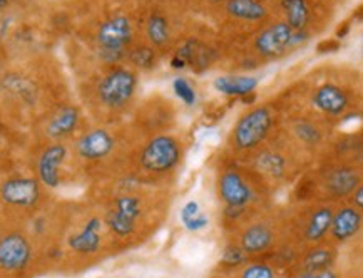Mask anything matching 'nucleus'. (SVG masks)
Listing matches in <instances>:
<instances>
[{
    "label": "nucleus",
    "instance_id": "20e7f679",
    "mask_svg": "<svg viewBox=\"0 0 363 278\" xmlns=\"http://www.w3.org/2000/svg\"><path fill=\"white\" fill-rule=\"evenodd\" d=\"M181 160V146L171 136H156L143 148L141 166L151 173H167Z\"/></svg>",
    "mask_w": 363,
    "mask_h": 278
},
{
    "label": "nucleus",
    "instance_id": "b1692460",
    "mask_svg": "<svg viewBox=\"0 0 363 278\" xmlns=\"http://www.w3.org/2000/svg\"><path fill=\"white\" fill-rule=\"evenodd\" d=\"M333 263V252L328 248H313L303 258L305 272L328 270Z\"/></svg>",
    "mask_w": 363,
    "mask_h": 278
},
{
    "label": "nucleus",
    "instance_id": "f3484780",
    "mask_svg": "<svg viewBox=\"0 0 363 278\" xmlns=\"http://www.w3.org/2000/svg\"><path fill=\"white\" fill-rule=\"evenodd\" d=\"M79 124V111L72 106L60 108L48 124V134L52 139H64L74 133Z\"/></svg>",
    "mask_w": 363,
    "mask_h": 278
},
{
    "label": "nucleus",
    "instance_id": "f8f14e48",
    "mask_svg": "<svg viewBox=\"0 0 363 278\" xmlns=\"http://www.w3.org/2000/svg\"><path fill=\"white\" fill-rule=\"evenodd\" d=\"M76 148L79 156H82L84 160H102L114 150V138L106 129H92L79 138Z\"/></svg>",
    "mask_w": 363,
    "mask_h": 278
},
{
    "label": "nucleus",
    "instance_id": "473e14b6",
    "mask_svg": "<svg viewBox=\"0 0 363 278\" xmlns=\"http://www.w3.org/2000/svg\"><path fill=\"white\" fill-rule=\"evenodd\" d=\"M9 4H11V0H0V11H6Z\"/></svg>",
    "mask_w": 363,
    "mask_h": 278
},
{
    "label": "nucleus",
    "instance_id": "bb28decb",
    "mask_svg": "<svg viewBox=\"0 0 363 278\" xmlns=\"http://www.w3.org/2000/svg\"><path fill=\"white\" fill-rule=\"evenodd\" d=\"M295 134L296 138L300 139L301 143H305V145H318L320 141H322V131H320L318 128L315 126L313 123L310 121H300L295 124Z\"/></svg>",
    "mask_w": 363,
    "mask_h": 278
},
{
    "label": "nucleus",
    "instance_id": "39448f33",
    "mask_svg": "<svg viewBox=\"0 0 363 278\" xmlns=\"http://www.w3.org/2000/svg\"><path fill=\"white\" fill-rule=\"evenodd\" d=\"M301 34L303 32H295L286 22H278V24L269 26L268 29L259 32V35L256 37L255 48L263 57H281L293 44L300 40Z\"/></svg>",
    "mask_w": 363,
    "mask_h": 278
},
{
    "label": "nucleus",
    "instance_id": "4be33fe9",
    "mask_svg": "<svg viewBox=\"0 0 363 278\" xmlns=\"http://www.w3.org/2000/svg\"><path fill=\"white\" fill-rule=\"evenodd\" d=\"M146 34L149 43L155 45V48H164L171 39L169 24H167V21L162 16H152L147 21Z\"/></svg>",
    "mask_w": 363,
    "mask_h": 278
},
{
    "label": "nucleus",
    "instance_id": "ddd939ff",
    "mask_svg": "<svg viewBox=\"0 0 363 278\" xmlns=\"http://www.w3.org/2000/svg\"><path fill=\"white\" fill-rule=\"evenodd\" d=\"M362 226V213L355 206H345L342 210L333 213L332 233L338 242H347L358 233Z\"/></svg>",
    "mask_w": 363,
    "mask_h": 278
},
{
    "label": "nucleus",
    "instance_id": "9b49d317",
    "mask_svg": "<svg viewBox=\"0 0 363 278\" xmlns=\"http://www.w3.org/2000/svg\"><path fill=\"white\" fill-rule=\"evenodd\" d=\"M311 104L320 113L332 116V118H338V116L345 114L348 108V96L342 87L335 84H323L313 92Z\"/></svg>",
    "mask_w": 363,
    "mask_h": 278
},
{
    "label": "nucleus",
    "instance_id": "a211bd4d",
    "mask_svg": "<svg viewBox=\"0 0 363 278\" xmlns=\"http://www.w3.org/2000/svg\"><path fill=\"white\" fill-rule=\"evenodd\" d=\"M286 24L295 32H305L310 24L311 9L308 0H281Z\"/></svg>",
    "mask_w": 363,
    "mask_h": 278
},
{
    "label": "nucleus",
    "instance_id": "0eeeda50",
    "mask_svg": "<svg viewBox=\"0 0 363 278\" xmlns=\"http://www.w3.org/2000/svg\"><path fill=\"white\" fill-rule=\"evenodd\" d=\"M139 215H141V201L136 196L125 194L114 201L113 210L106 216V223L114 235L129 236L136 228Z\"/></svg>",
    "mask_w": 363,
    "mask_h": 278
},
{
    "label": "nucleus",
    "instance_id": "9d476101",
    "mask_svg": "<svg viewBox=\"0 0 363 278\" xmlns=\"http://www.w3.org/2000/svg\"><path fill=\"white\" fill-rule=\"evenodd\" d=\"M67 157V148L60 143H54L42 151L37 163L39 179L48 188H57L60 183V166Z\"/></svg>",
    "mask_w": 363,
    "mask_h": 278
},
{
    "label": "nucleus",
    "instance_id": "412c9836",
    "mask_svg": "<svg viewBox=\"0 0 363 278\" xmlns=\"http://www.w3.org/2000/svg\"><path fill=\"white\" fill-rule=\"evenodd\" d=\"M333 220V211L328 206H322L311 213L308 223L305 226V238L308 242H320L330 231Z\"/></svg>",
    "mask_w": 363,
    "mask_h": 278
},
{
    "label": "nucleus",
    "instance_id": "6e6552de",
    "mask_svg": "<svg viewBox=\"0 0 363 278\" xmlns=\"http://www.w3.org/2000/svg\"><path fill=\"white\" fill-rule=\"evenodd\" d=\"M0 198L9 206L30 208L37 205L40 198L39 182L34 178H11L0 188Z\"/></svg>",
    "mask_w": 363,
    "mask_h": 278
},
{
    "label": "nucleus",
    "instance_id": "c756f323",
    "mask_svg": "<svg viewBox=\"0 0 363 278\" xmlns=\"http://www.w3.org/2000/svg\"><path fill=\"white\" fill-rule=\"evenodd\" d=\"M246 253L241 247H228L223 253V263L228 267H238L245 263Z\"/></svg>",
    "mask_w": 363,
    "mask_h": 278
},
{
    "label": "nucleus",
    "instance_id": "5701e85b",
    "mask_svg": "<svg viewBox=\"0 0 363 278\" xmlns=\"http://www.w3.org/2000/svg\"><path fill=\"white\" fill-rule=\"evenodd\" d=\"M181 221L189 231H199L206 228L209 220L206 215H203L199 210V205L196 201H188L181 210Z\"/></svg>",
    "mask_w": 363,
    "mask_h": 278
},
{
    "label": "nucleus",
    "instance_id": "393cba45",
    "mask_svg": "<svg viewBox=\"0 0 363 278\" xmlns=\"http://www.w3.org/2000/svg\"><path fill=\"white\" fill-rule=\"evenodd\" d=\"M129 61H131L138 69H143V71H149L156 66L157 55L155 48L151 45H138V48L131 49L128 52Z\"/></svg>",
    "mask_w": 363,
    "mask_h": 278
},
{
    "label": "nucleus",
    "instance_id": "a878e982",
    "mask_svg": "<svg viewBox=\"0 0 363 278\" xmlns=\"http://www.w3.org/2000/svg\"><path fill=\"white\" fill-rule=\"evenodd\" d=\"M256 165H258V168L263 173L273 176V178L281 176L286 168L285 160L280 155H274V152H263V155H259L258 160H256Z\"/></svg>",
    "mask_w": 363,
    "mask_h": 278
},
{
    "label": "nucleus",
    "instance_id": "4468645a",
    "mask_svg": "<svg viewBox=\"0 0 363 278\" xmlns=\"http://www.w3.org/2000/svg\"><path fill=\"white\" fill-rule=\"evenodd\" d=\"M101 221L99 218H91L79 233H74L69 238V247L74 252L82 255H91L99 250L101 245Z\"/></svg>",
    "mask_w": 363,
    "mask_h": 278
},
{
    "label": "nucleus",
    "instance_id": "aec40b11",
    "mask_svg": "<svg viewBox=\"0 0 363 278\" xmlns=\"http://www.w3.org/2000/svg\"><path fill=\"white\" fill-rule=\"evenodd\" d=\"M258 86V79L253 76H223L215 81L216 91L226 96H246Z\"/></svg>",
    "mask_w": 363,
    "mask_h": 278
},
{
    "label": "nucleus",
    "instance_id": "dca6fc26",
    "mask_svg": "<svg viewBox=\"0 0 363 278\" xmlns=\"http://www.w3.org/2000/svg\"><path fill=\"white\" fill-rule=\"evenodd\" d=\"M273 245V231L267 225H253L241 236V248L246 255L263 253Z\"/></svg>",
    "mask_w": 363,
    "mask_h": 278
},
{
    "label": "nucleus",
    "instance_id": "f03ea898",
    "mask_svg": "<svg viewBox=\"0 0 363 278\" xmlns=\"http://www.w3.org/2000/svg\"><path fill=\"white\" fill-rule=\"evenodd\" d=\"M136 87V74L125 67H113L97 84V97L106 108L121 109L131 103Z\"/></svg>",
    "mask_w": 363,
    "mask_h": 278
},
{
    "label": "nucleus",
    "instance_id": "1a4fd4ad",
    "mask_svg": "<svg viewBox=\"0 0 363 278\" xmlns=\"http://www.w3.org/2000/svg\"><path fill=\"white\" fill-rule=\"evenodd\" d=\"M251 188L235 171H228L220 178V198L225 201L228 211H241L251 201Z\"/></svg>",
    "mask_w": 363,
    "mask_h": 278
},
{
    "label": "nucleus",
    "instance_id": "7c9ffc66",
    "mask_svg": "<svg viewBox=\"0 0 363 278\" xmlns=\"http://www.w3.org/2000/svg\"><path fill=\"white\" fill-rule=\"evenodd\" d=\"M298 278H338V277L328 268V270H320V272H305L303 275H300Z\"/></svg>",
    "mask_w": 363,
    "mask_h": 278
},
{
    "label": "nucleus",
    "instance_id": "6ab92c4d",
    "mask_svg": "<svg viewBox=\"0 0 363 278\" xmlns=\"http://www.w3.org/2000/svg\"><path fill=\"white\" fill-rule=\"evenodd\" d=\"M228 16L238 21L258 22L267 17V7L259 0H228Z\"/></svg>",
    "mask_w": 363,
    "mask_h": 278
},
{
    "label": "nucleus",
    "instance_id": "f257e3e1",
    "mask_svg": "<svg viewBox=\"0 0 363 278\" xmlns=\"http://www.w3.org/2000/svg\"><path fill=\"white\" fill-rule=\"evenodd\" d=\"M133 43V24L125 16H114L104 21L97 29L96 44L104 62L114 64L125 57Z\"/></svg>",
    "mask_w": 363,
    "mask_h": 278
},
{
    "label": "nucleus",
    "instance_id": "c85d7f7f",
    "mask_svg": "<svg viewBox=\"0 0 363 278\" xmlns=\"http://www.w3.org/2000/svg\"><path fill=\"white\" fill-rule=\"evenodd\" d=\"M241 278H277V273L267 263H253L245 268Z\"/></svg>",
    "mask_w": 363,
    "mask_h": 278
},
{
    "label": "nucleus",
    "instance_id": "423d86ee",
    "mask_svg": "<svg viewBox=\"0 0 363 278\" xmlns=\"http://www.w3.org/2000/svg\"><path fill=\"white\" fill-rule=\"evenodd\" d=\"M32 248L22 233H9L0 238V268L6 272H22L30 263Z\"/></svg>",
    "mask_w": 363,
    "mask_h": 278
},
{
    "label": "nucleus",
    "instance_id": "2f4dec72",
    "mask_svg": "<svg viewBox=\"0 0 363 278\" xmlns=\"http://www.w3.org/2000/svg\"><path fill=\"white\" fill-rule=\"evenodd\" d=\"M353 205H355L357 210H362V208H363V188H362V184L355 189V191H353Z\"/></svg>",
    "mask_w": 363,
    "mask_h": 278
},
{
    "label": "nucleus",
    "instance_id": "2eb2a0df",
    "mask_svg": "<svg viewBox=\"0 0 363 278\" xmlns=\"http://www.w3.org/2000/svg\"><path fill=\"white\" fill-rule=\"evenodd\" d=\"M360 187V176L355 169L350 168H335L327 176V188L335 196H347Z\"/></svg>",
    "mask_w": 363,
    "mask_h": 278
},
{
    "label": "nucleus",
    "instance_id": "7ed1b4c3",
    "mask_svg": "<svg viewBox=\"0 0 363 278\" xmlns=\"http://www.w3.org/2000/svg\"><path fill=\"white\" fill-rule=\"evenodd\" d=\"M273 126V113L268 108H255L236 123L233 143L241 151L258 148L267 139Z\"/></svg>",
    "mask_w": 363,
    "mask_h": 278
},
{
    "label": "nucleus",
    "instance_id": "cd10ccee",
    "mask_svg": "<svg viewBox=\"0 0 363 278\" xmlns=\"http://www.w3.org/2000/svg\"><path fill=\"white\" fill-rule=\"evenodd\" d=\"M173 89L176 92V96H178L184 104H188V106L196 104V91H194V87L191 86V82L188 81V79H184V77L176 79V81L173 82Z\"/></svg>",
    "mask_w": 363,
    "mask_h": 278
}]
</instances>
